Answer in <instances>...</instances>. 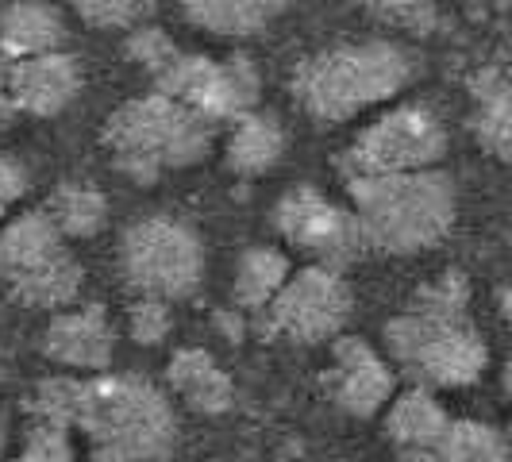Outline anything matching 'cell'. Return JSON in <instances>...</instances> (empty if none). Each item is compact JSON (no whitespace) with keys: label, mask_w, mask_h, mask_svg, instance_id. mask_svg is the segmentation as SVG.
<instances>
[{"label":"cell","mask_w":512,"mask_h":462,"mask_svg":"<svg viewBox=\"0 0 512 462\" xmlns=\"http://www.w3.org/2000/svg\"><path fill=\"white\" fill-rule=\"evenodd\" d=\"M104 147L116 166L139 185H151L166 170L201 162L212 147V124L162 93L120 104L104 124Z\"/></svg>","instance_id":"obj_4"},{"label":"cell","mask_w":512,"mask_h":462,"mask_svg":"<svg viewBox=\"0 0 512 462\" xmlns=\"http://www.w3.org/2000/svg\"><path fill=\"white\" fill-rule=\"evenodd\" d=\"M166 382L178 393L181 401L193 412H205V416H220V412L231 409L235 401V389H231V378L208 359L205 351L197 347H185L178 351L170 366H166Z\"/></svg>","instance_id":"obj_15"},{"label":"cell","mask_w":512,"mask_h":462,"mask_svg":"<svg viewBox=\"0 0 512 462\" xmlns=\"http://www.w3.org/2000/svg\"><path fill=\"white\" fill-rule=\"evenodd\" d=\"M397 462H439L436 451H416V447H397Z\"/></svg>","instance_id":"obj_31"},{"label":"cell","mask_w":512,"mask_h":462,"mask_svg":"<svg viewBox=\"0 0 512 462\" xmlns=\"http://www.w3.org/2000/svg\"><path fill=\"white\" fill-rule=\"evenodd\" d=\"M409 58L389 43H347L312 54L293 70V97L312 120L343 124L370 104L389 101L409 81Z\"/></svg>","instance_id":"obj_5"},{"label":"cell","mask_w":512,"mask_h":462,"mask_svg":"<svg viewBox=\"0 0 512 462\" xmlns=\"http://www.w3.org/2000/svg\"><path fill=\"white\" fill-rule=\"evenodd\" d=\"M293 270H289V258L274 247H251L247 255L239 258V270H235V305L258 312L274 301V293L285 285Z\"/></svg>","instance_id":"obj_22"},{"label":"cell","mask_w":512,"mask_h":462,"mask_svg":"<svg viewBox=\"0 0 512 462\" xmlns=\"http://www.w3.org/2000/svg\"><path fill=\"white\" fill-rule=\"evenodd\" d=\"M274 228L282 231L289 247L312 255L316 266H328L335 274L370 251L359 216L351 208L332 205L312 185H297L285 193L274 208Z\"/></svg>","instance_id":"obj_11"},{"label":"cell","mask_w":512,"mask_h":462,"mask_svg":"<svg viewBox=\"0 0 512 462\" xmlns=\"http://www.w3.org/2000/svg\"><path fill=\"white\" fill-rule=\"evenodd\" d=\"M243 324H247V320H243L239 312H216V328L228 335L231 343H239V339H243V332H247Z\"/></svg>","instance_id":"obj_30"},{"label":"cell","mask_w":512,"mask_h":462,"mask_svg":"<svg viewBox=\"0 0 512 462\" xmlns=\"http://www.w3.org/2000/svg\"><path fill=\"white\" fill-rule=\"evenodd\" d=\"M47 220H51L58 235L66 239H93L97 231L108 224V201H104L101 189L85 185V181H66L58 185L47 201Z\"/></svg>","instance_id":"obj_21"},{"label":"cell","mask_w":512,"mask_h":462,"mask_svg":"<svg viewBox=\"0 0 512 462\" xmlns=\"http://www.w3.org/2000/svg\"><path fill=\"white\" fill-rule=\"evenodd\" d=\"M74 8L93 27H143L154 0H74Z\"/></svg>","instance_id":"obj_24"},{"label":"cell","mask_w":512,"mask_h":462,"mask_svg":"<svg viewBox=\"0 0 512 462\" xmlns=\"http://www.w3.org/2000/svg\"><path fill=\"white\" fill-rule=\"evenodd\" d=\"M124 54H128L135 66H143V70L154 77L174 54H178V47H174L170 35L158 31V27H135L128 35V43H124Z\"/></svg>","instance_id":"obj_26"},{"label":"cell","mask_w":512,"mask_h":462,"mask_svg":"<svg viewBox=\"0 0 512 462\" xmlns=\"http://www.w3.org/2000/svg\"><path fill=\"white\" fill-rule=\"evenodd\" d=\"M347 189L366 243L389 255L428 251L455 224V181L443 170L355 178Z\"/></svg>","instance_id":"obj_3"},{"label":"cell","mask_w":512,"mask_h":462,"mask_svg":"<svg viewBox=\"0 0 512 462\" xmlns=\"http://www.w3.org/2000/svg\"><path fill=\"white\" fill-rule=\"evenodd\" d=\"M439 4L443 0H370V8H378L385 20L401 27H412V31H424L436 20Z\"/></svg>","instance_id":"obj_28"},{"label":"cell","mask_w":512,"mask_h":462,"mask_svg":"<svg viewBox=\"0 0 512 462\" xmlns=\"http://www.w3.org/2000/svg\"><path fill=\"white\" fill-rule=\"evenodd\" d=\"M447 154V131L439 116L424 104H405L385 112L370 128L355 135V143L339 154L343 178H382V174H412L432 170Z\"/></svg>","instance_id":"obj_8"},{"label":"cell","mask_w":512,"mask_h":462,"mask_svg":"<svg viewBox=\"0 0 512 462\" xmlns=\"http://www.w3.org/2000/svg\"><path fill=\"white\" fill-rule=\"evenodd\" d=\"M12 462H74V447H70V432L58 424H31L20 455Z\"/></svg>","instance_id":"obj_25"},{"label":"cell","mask_w":512,"mask_h":462,"mask_svg":"<svg viewBox=\"0 0 512 462\" xmlns=\"http://www.w3.org/2000/svg\"><path fill=\"white\" fill-rule=\"evenodd\" d=\"M474 93V116L470 128L474 139L482 143V151H489L497 162H509V143H512V93L509 77L501 74V66H486L478 70L470 81Z\"/></svg>","instance_id":"obj_16"},{"label":"cell","mask_w":512,"mask_h":462,"mask_svg":"<svg viewBox=\"0 0 512 462\" xmlns=\"http://www.w3.org/2000/svg\"><path fill=\"white\" fill-rule=\"evenodd\" d=\"M62 39H66V27H62L58 8H51V4L20 0V4H8L0 12V51L12 62L58 51Z\"/></svg>","instance_id":"obj_17"},{"label":"cell","mask_w":512,"mask_h":462,"mask_svg":"<svg viewBox=\"0 0 512 462\" xmlns=\"http://www.w3.org/2000/svg\"><path fill=\"white\" fill-rule=\"evenodd\" d=\"M285 135L270 112H247L228 135V166L235 174H262L282 158Z\"/></svg>","instance_id":"obj_20"},{"label":"cell","mask_w":512,"mask_h":462,"mask_svg":"<svg viewBox=\"0 0 512 462\" xmlns=\"http://www.w3.org/2000/svg\"><path fill=\"white\" fill-rule=\"evenodd\" d=\"M351 316V289L343 274L328 266H305L289 274L274 301L255 312V332L262 339H293V343H324L343 332Z\"/></svg>","instance_id":"obj_9"},{"label":"cell","mask_w":512,"mask_h":462,"mask_svg":"<svg viewBox=\"0 0 512 462\" xmlns=\"http://www.w3.org/2000/svg\"><path fill=\"white\" fill-rule=\"evenodd\" d=\"M70 428H81L93 447L128 462H162L178 447V416L166 393L135 374L93 382L77 378Z\"/></svg>","instance_id":"obj_2"},{"label":"cell","mask_w":512,"mask_h":462,"mask_svg":"<svg viewBox=\"0 0 512 462\" xmlns=\"http://www.w3.org/2000/svg\"><path fill=\"white\" fill-rule=\"evenodd\" d=\"M27 193V170L24 162H16V158H8V154H0V216L8 212V208L16 205L20 197Z\"/></svg>","instance_id":"obj_29"},{"label":"cell","mask_w":512,"mask_h":462,"mask_svg":"<svg viewBox=\"0 0 512 462\" xmlns=\"http://www.w3.org/2000/svg\"><path fill=\"white\" fill-rule=\"evenodd\" d=\"M4 77V101L27 116H58L81 93V66L74 54H35L8 66Z\"/></svg>","instance_id":"obj_13"},{"label":"cell","mask_w":512,"mask_h":462,"mask_svg":"<svg viewBox=\"0 0 512 462\" xmlns=\"http://www.w3.org/2000/svg\"><path fill=\"white\" fill-rule=\"evenodd\" d=\"M470 282L459 270L420 285L412 305L385 324V351L420 389H459L482 378L489 347L470 324Z\"/></svg>","instance_id":"obj_1"},{"label":"cell","mask_w":512,"mask_h":462,"mask_svg":"<svg viewBox=\"0 0 512 462\" xmlns=\"http://www.w3.org/2000/svg\"><path fill=\"white\" fill-rule=\"evenodd\" d=\"M154 93L185 104L201 120H239L255 112L258 104V70L251 58H228L212 62L205 54H174L158 74H154Z\"/></svg>","instance_id":"obj_10"},{"label":"cell","mask_w":512,"mask_h":462,"mask_svg":"<svg viewBox=\"0 0 512 462\" xmlns=\"http://www.w3.org/2000/svg\"><path fill=\"white\" fill-rule=\"evenodd\" d=\"M0 278L27 308H62L77 301L85 274L43 208H31L0 231Z\"/></svg>","instance_id":"obj_6"},{"label":"cell","mask_w":512,"mask_h":462,"mask_svg":"<svg viewBox=\"0 0 512 462\" xmlns=\"http://www.w3.org/2000/svg\"><path fill=\"white\" fill-rule=\"evenodd\" d=\"M112 324L101 305H81L58 312L43 332V355L70 370H108L112 366Z\"/></svg>","instance_id":"obj_14"},{"label":"cell","mask_w":512,"mask_h":462,"mask_svg":"<svg viewBox=\"0 0 512 462\" xmlns=\"http://www.w3.org/2000/svg\"><path fill=\"white\" fill-rule=\"evenodd\" d=\"M4 112H8V101H4V77H0V120H4Z\"/></svg>","instance_id":"obj_32"},{"label":"cell","mask_w":512,"mask_h":462,"mask_svg":"<svg viewBox=\"0 0 512 462\" xmlns=\"http://www.w3.org/2000/svg\"><path fill=\"white\" fill-rule=\"evenodd\" d=\"M324 385H328V397L339 409L366 420V416H378L385 409V401L397 389V374L366 339L343 335V339H335L332 370L324 374Z\"/></svg>","instance_id":"obj_12"},{"label":"cell","mask_w":512,"mask_h":462,"mask_svg":"<svg viewBox=\"0 0 512 462\" xmlns=\"http://www.w3.org/2000/svg\"><path fill=\"white\" fill-rule=\"evenodd\" d=\"M124 278L139 297L185 301L197 293L205 274V251L193 231L170 216H147L124 231Z\"/></svg>","instance_id":"obj_7"},{"label":"cell","mask_w":512,"mask_h":462,"mask_svg":"<svg viewBox=\"0 0 512 462\" xmlns=\"http://www.w3.org/2000/svg\"><path fill=\"white\" fill-rule=\"evenodd\" d=\"M128 332L135 343L154 347L170 335V305L166 301H154V297H139L128 308Z\"/></svg>","instance_id":"obj_27"},{"label":"cell","mask_w":512,"mask_h":462,"mask_svg":"<svg viewBox=\"0 0 512 462\" xmlns=\"http://www.w3.org/2000/svg\"><path fill=\"white\" fill-rule=\"evenodd\" d=\"M285 0H181L193 27H205L224 39H247L282 12Z\"/></svg>","instance_id":"obj_19"},{"label":"cell","mask_w":512,"mask_h":462,"mask_svg":"<svg viewBox=\"0 0 512 462\" xmlns=\"http://www.w3.org/2000/svg\"><path fill=\"white\" fill-rule=\"evenodd\" d=\"M436 455L439 462H509V443L493 424L451 420Z\"/></svg>","instance_id":"obj_23"},{"label":"cell","mask_w":512,"mask_h":462,"mask_svg":"<svg viewBox=\"0 0 512 462\" xmlns=\"http://www.w3.org/2000/svg\"><path fill=\"white\" fill-rule=\"evenodd\" d=\"M447 424H451V416H447V409L432 397V389L412 385L409 393H401V397L389 405V416H385V436L393 439L397 447L439 451Z\"/></svg>","instance_id":"obj_18"}]
</instances>
